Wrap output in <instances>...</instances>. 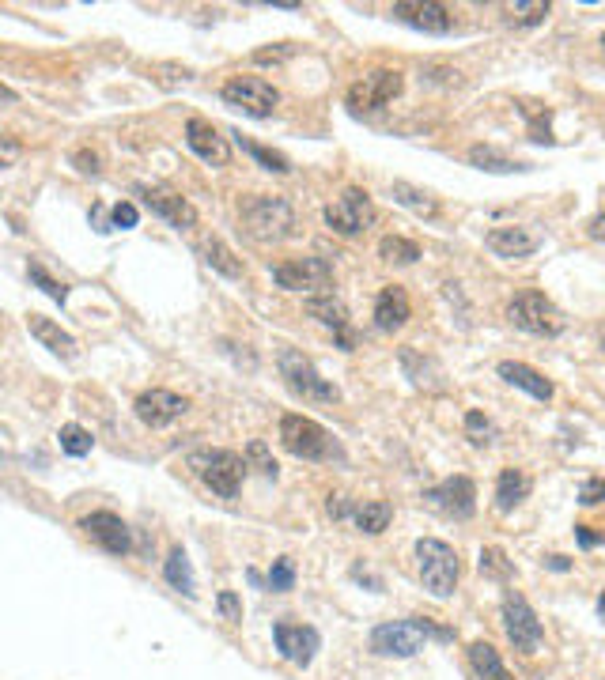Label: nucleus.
I'll use <instances>...</instances> for the list:
<instances>
[{
	"mask_svg": "<svg viewBox=\"0 0 605 680\" xmlns=\"http://www.w3.org/2000/svg\"><path fill=\"white\" fill-rule=\"evenodd\" d=\"M503 12H507V23L537 27V23H545V16L553 12V4H549V0H519V4H503Z\"/></svg>",
	"mask_w": 605,
	"mask_h": 680,
	"instance_id": "31",
	"label": "nucleus"
},
{
	"mask_svg": "<svg viewBox=\"0 0 605 680\" xmlns=\"http://www.w3.org/2000/svg\"><path fill=\"white\" fill-rule=\"evenodd\" d=\"M352 518H356V526H360L363 533L379 537L382 529L390 526V518H394V507H390V503H382V499H375V503H360V507L352 510Z\"/></svg>",
	"mask_w": 605,
	"mask_h": 680,
	"instance_id": "29",
	"label": "nucleus"
},
{
	"mask_svg": "<svg viewBox=\"0 0 605 680\" xmlns=\"http://www.w3.org/2000/svg\"><path fill=\"white\" fill-rule=\"evenodd\" d=\"M530 488L534 484H530V476L522 473V469H503L500 480H496V510H503V514L515 510L530 495Z\"/></svg>",
	"mask_w": 605,
	"mask_h": 680,
	"instance_id": "27",
	"label": "nucleus"
},
{
	"mask_svg": "<svg viewBox=\"0 0 605 680\" xmlns=\"http://www.w3.org/2000/svg\"><path fill=\"white\" fill-rule=\"evenodd\" d=\"M496 374H500L507 386H515V390L530 393L534 401H553L556 386L545 378V374L537 371V367H530V363H519V359H503L500 367H496Z\"/></svg>",
	"mask_w": 605,
	"mask_h": 680,
	"instance_id": "22",
	"label": "nucleus"
},
{
	"mask_svg": "<svg viewBox=\"0 0 605 680\" xmlns=\"http://www.w3.org/2000/svg\"><path fill=\"white\" fill-rule=\"evenodd\" d=\"M76 163H80L84 174H99V155L95 152H76Z\"/></svg>",
	"mask_w": 605,
	"mask_h": 680,
	"instance_id": "46",
	"label": "nucleus"
},
{
	"mask_svg": "<svg viewBox=\"0 0 605 680\" xmlns=\"http://www.w3.org/2000/svg\"><path fill=\"white\" fill-rule=\"evenodd\" d=\"M484 246L496 257H507V261H519V257H530L541 250V238L526 227H492L484 235Z\"/></svg>",
	"mask_w": 605,
	"mask_h": 680,
	"instance_id": "21",
	"label": "nucleus"
},
{
	"mask_svg": "<svg viewBox=\"0 0 605 680\" xmlns=\"http://www.w3.org/2000/svg\"><path fill=\"white\" fill-rule=\"evenodd\" d=\"M469 665H473L477 680H515L492 643H469Z\"/></svg>",
	"mask_w": 605,
	"mask_h": 680,
	"instance_id": "28",
	"label": "nucleus"
},
{
	"mask_svg": "<svg viewBox=\"0 0 605 680\" xmlns=\"http://www.w3.org/2000/svg\"><path fill=\"white\" fill-rule=\"evenodd\" d=\"M507 322L530 333V337H560L568 329V318L560 314V306L545 295V291L526 288L507 303Z\"/></svg>",
	"mask_w": 605,
	"mask_h": 680,
	"instance_id": "4",
	"label": "nucleus"
},
{
	"mask_svg": "<svg viewBox=\"0 0 605 680\" xmlns=\"http://www.w3.org/2000/svg\"><path fill=\"white\" fill-rule=\"evenodd\" d=\"M288 53H292V46H280V50H258L254 53V61L265 65V61H280V57H288Z\"/></svg>",
	"mask_w": 605,
	"mask_h": 680,
	"instance_id": "48",
	"label": "nucleus"
},
{
	"mask_svg": "<svg viewBox=\"0 0 605 680\" xmlns=\"http://www.w3.org/2000/svg\"><path fill=\"white\" fill-rule=\"evenodd\" d=\"M466 435L473 446H492V439H496V427H492V420L484 416V412H466Z\"/></svg>",
	"mask_w": 605,
	"mask_h": 680,
	"instance_id": "38",
	"label": "nucleus"
},
{
	"mask_svg": "<svg viewBox=\"0 0 605 680\" xmlns=\"http://www.w3.org/2000/svg\"><path fill=\"white\" fill-rule=\"evenodd\" d=\"M110 220H114V227H121V231H129V227H137V204L129 201H118L114 204V212H110Z\"/></svg>",
	"mask_w": 605,
	"mask_h": 680,
	"instance_id": "43",
	"label": "nucleus"
},
{
	"mask_svg": "<svg viewBox=\"0 0 605 680\" xmlns=\"http://www.w3.org/2000/svg\"><path fill=\"white\" fill-rule=\"evenodd\" d=\"M575 537H579V544H583V548H594V544H602V537H594V533H590V526H575Z\"/></svg>",
	"mask_w": 605,
	"mask_h": 680,
	"instance_id": "49",
	"label": "nucleus"
},
{
	"mask_svg": "<svg viewBox=\"0 0 605 680\" xmlns=\"http://www.w3.org/2000/svg\"><path fill=\"white\" fill-rule=\"evenodd\" d=\"M401 80L398 68H371V72H363L356 84L348 87V106L356 110V114H371V110H382L386 102H394L401 95Z\"/></svg>",
	"mask_w": 605,
	"mask_h": 680,
	"instance_id": "11",
	"label": "nucleus"
},
{
	"mask_svg": "<svg viewBox=\"0 0 605 680\" xmlns=\"http://www.w3.org/2000/svg\"><path fill=\"white\" fill-rule=\"evenodd\" d=\"M379 257L382 261H390V265H413L416 257H420V246H416L413 238L386 235L379 242Z\"/></svg>",
	"mask_w": 605,
	"mask_h": 680,
	"instance_id": "33",
	"label": "nucleus"
},
{
	"mask_svg": "<svg viewBox=\"0 0 605 680\" xmlns=\"http://www.w3.org/2000/svg\"><path fill=\"white\" fill-rule=\"evenodd\" d=\"M61 450L69 454V458H84V454H91V446H95V439H91V431L80 424H65L61 427Z\"/></svg>",
	"mask_w": 605,
	"mask_h": 680,
	"instance_id": "35",
	"label": "nucleus"
},
{
	"mask_svg": "<svg viewBox=\"0 0 605 680\" xmlns=\"http://www.w3.org/2000/svg\"><path fill=\"white\" fill-rule=\"evenodd\" d=\"M280 374H284V382H288V390L295 397H303V401H322V405H333V401H341V390L322 378V374L314 371V363L303 352H295V348H284L280 352Z\"/></svg>",
	"mask_w": 605,
	"mask_h": 680,
	"instance_id": "7",
	"label": "nucleus"
},
{
	"mask_svg": "<svg viewBox=\"0 0 605 680\" xmlns=\"http://www.w3.org/2000/svg\"><path fill=\"white\" fill-rule=\"evenodd\" d=\"M186 465H190L193 476L205 484L208 492L224 495V499H235V495H239L246 458L235 454V450H193Z\"/></svg>",
	"mask_w": 605,
	"mask_h": 680,
	"instance_id": "6",
	"label": "nucleus"
},
{
	"mask_svg": "<svg viewBox=\"0 0 605 680\" xmlns=\"http://www.w3.org/2000/svg\"><path fill=\"white\" fill-rule=\"evenodd\" d=\"M424 499L432 503V507H439L447 518H458V522H466V518H473L477 514V484L469 480V476H447L443 484H435V488H428L424 492Z\"/></svg>",
	"mask_w": 605,
	"mask_h": 680,
	"instance_id": "13",
	"label": "nucleus"
},
{
	"mask_svg": "<svg viewBox=\"0 0 605 680\" xmlns=\"http://www.w3.org/2000/svg\"><path fill=\"white\" fill-rule=\"evenodd\" d=\"M598 616H602V620H605V590H602V594H598Z\"/></svg>",
	"mask_w": 605,
	"mask_h": 680,
	"instance_id": "52",
	"label": "nucleus"
},
{
	"mask_svg": "<svg viewBox=\"0 0 605 680\" xmlns=\"http://www.w3.org/2000/svg\"><path fill=\"white\" fill-rule=\"evenodd\" d=\"M27 329H31V337H35L42 348H50V352H57V356H65V359L76 356V340H72L57 322H50V318L31 314V318H27Z\"/></svg>",
	"mask_w": 605,
	"mask_h": 680,
	"instance_id": "24",
	"label": "nucleus"
},
{
	"mask_svg": "<svg viewBox=\"0 0 605 680\" xmlns=\"http://www.w3.org/2000/svg\"><path fill=\"white\" fill-rule=\"evenodd\" d=\"M280 446L292 454V458L303 461H333L341 458V446L329 435L326 427L311 420V416H299V412H288L280 420Z\"/></svg>",
	"mask_w": 605,
	"mask_h": 680,
	"instance_id": "3",
	"label": "nucleus"
},
{
	"mask_svg": "<svg viewBox=\"0 0 605 680\" xmlns=\"http://www.w3.org/2000/svg\"><path fill=\"white\" fill-rule=\"evenodd\" d=\"M602 53H605V34H602Z\"/></svg>",
	"mask_w": 605,
	"mask_h": 680,
	"instance_id": "53",
	"label": "nucleus"
},
{
	"mask_svg": "<svg viewBox=\"0 0 605 680\" xmlns=\"http://www.w3.org/2000/svg\"><path fill=\"white\" fill-rule=\"evenodd\" d=\"M239 144H242V152L254 155V159H258L265 170H277V174H292V163H288V155L273 152V148H261V144H254V140H242V136H239Z\"/></svg>",
	"mask_w": 605,
	"mask_h": 680,
	"instance_id": "37",
	"label": "nucleus"
},
{
	"mask_svg": "<svg viewBox=\"0 0 605 680\" xmlns=\"http://www.w3.org/2000/svg\"><path fill=\"white\" fill-rule=\"evenodd\" d=\"M246 454H250V461H258V469H261L265 476H277V461L269 458L265 442H250V446H246Z\"/></svg>",
	"mask_w": 605,
	"mask_h": 680,
	"instance_id": "45",
	"label": "nucleus"
},
{
	"mask_svg": "<svg viewBox=\"0 0 605 680\" xmlns=\"http://www.w3.org/2000/svg\"><path fill=\"white\" fill-rule=\"evenodd\" d=\"M466 159L473 163L477 170H488V174H515V170H534L530 163H522V159H511L507 152H500L496 144H473L466 152Z\"/></svg>",
	"mask_w": 605,
	"mask_h": 680,
	"instance_id": "25",
	"label": "nucleus"
},
{
	"mask_svg": "<svg viewBox=\"0 0 605 680\" xmlns=\"http://www.w3.org/2000/svg\"><path fill=\"white\" fill-rule=\"evenodd\" d=\"M416 567H420L424 590L432 597H450L454 586H458V578H462L458 552H454L447 541H435V537L416 541Z\"/></svg>",
	"mask_w": 605,
	"mask_h": 680,
	"instance_id": "5",
	"label": "nucleus"
},
{
	"mask_svg": "<svg viewBox=\"0 0 605 680\" xmlns=\"http://www.w3.org/2000/svg\"><path fill=\"white\" fill-rule=\"evenodd\" d=\"M27 272H31V280H35L38 288H42L46 295H50L53 303H65V299H69V288H65L61 280H53V276H50L46 269H42V265H31Z\"/></svg>",
	"mask_w": 605,
	"mask_h": 680,
	"instance_id": "40",
	"label": "nucleus"
},
{
	"mask_svg": "<svg viewBox=\"0 0 605 680\" xmlns=\"http://www.w3.org/2000/svg\"><path fill=\"white\" fill-rule=\"evenodd\" d=\"M137 193L144 197V204L156 212V216H163V220L171 223V227H178V231H186V227H193L197 223V208H193L178 189L171 186H159V182H140Z\"/></svg>",
	"mask_w": 605,
	"mask_h": 680,
	"instance_id": "14",
	"label": "nucleus"
},
{
	"mask_svg": "<svg viewBox=\"0 0 605 680\" xmlns=\"http://www.w3.org/2000/svg\"><path fill=\"white\" fill-rule=\"evenodd\" d=\"M481 575L511 578V563H507V556H503L500 548H484L481 552Z\"/></svg>",
	"mask_w": 605,
	"mask_h": 680,
	"instance_id": "41",
	"label": "nucleus"
},
{
	"mask_svg": "<svg viewBox=\"0 0 605 680\" xmlns=\"http://www.w3.org/2000/svg\"><path fill=\"white\" fill-rule=\"evenodd\" d=\"M500 624H503V635L511 639V646H515V650H522V654H537V650H541L545 628H541L537 612L530 609V601H526L522 594H515V590L503 597Z\"/></svg>",
	"mask_w": 605,
	"mask_h": 680,
	"instance_id": "10",
	"label": "nucleus"
},
{
	"mask_svg": "<svg viewBox=\"0 0 605 680\" xmlns=\"http://www.w3.org/2000/svg\"><path fill=\"white\" fill-rule=\"evenodd\" d=\"M0 102H19V95L8 84H4V80H0Z\"/></svg>",
	"mask_w": 605,
	"mask_h": 680,
	"instance_id": "50",
	"label": "nucleus"
},
{
	"mask_svg": "<svg viewBox=\"0 0 605 680\" xmlns=\"http://www.w3.org/2000/svg\"><path fill=\"white\" fill-rule=\"evenodd\" d=\"M186 408H190V401H186V397H178V393H171V390H144L137 397L133 412H137V420L144 427L159 431V427L174 424L178 416H186Z\"/></svg>",
	"mask_w": 605,
	"mask_h": 680,
	"instance_id": "16",
	"label": "nucleus"
},
{
	"mask_svg": "<svg viewBox=\"0 0 605 680\" xmlns=\"http://www.w3.org/2000/svg\"><path fill=\"white\" fill-rule=\"evenodd\" d=\"M587 235L594 238V242H605V212H598V216L587 223Z\"/></svg>",
	"mask_w": 605,
	"mask_h": 680,
	"instance_id": "47",
	"label": "nucleus"
},
{
	"mask_svg": "<svg viewBox=\"0 0 605 680\" xmlns=\"http://www.w3.org/2000/svg\"><path fill=\"white\" fill-rule=\"evenodd\" d=\"M220 95L227 106H235L250 118H269L280 106V91L261 76H235V80H227Z\"/></svg>",
	"mask_w": 605,
	"mask_h": 680,
	"instance_id": "12",
	"label": "nucleus"
},
{
	"mask_svg": "<svg viewBox=\"0 0 605 680\" xmlns=\"http://www.w3.org/2000/svg\"><path fill=\"white\" fill-rule=\"evenodd\" d=\"M273 280L284 291H303V295H326L333 291V265L326 257H292L273 265Z\"/></svg>",
	"mask_w": 605,
	"mask_h": 680,
	"instance_id": "9",
	"label": "nucleus"
},
{
	"mask_svg": "<svg viewBox=\"0 0 605 680\" xmlns=\"http://www.w3.org/2000/svg\"><path fill=\"white\" fill-rule=\"evenodd\" d=\"M375 216H379V212H375V201H371V193L360 186H348L345 193L326 208L329 231L341 238L363 235V231L375 223Z\"/></svg>",
	"mask_w": 605,
	"mask_h": 680,
	"instance_id": "8",
	"label": "nucleus"
},
{
	"mask_svg": "<svg viewBox=\"0 0 605 680\" xmlns=\"http://www.w3.org/2000/svg\"><path fill=\"white\" fill-rule=\"evenodd\" d=\"M579 503H583V507H598V503H605V480L602 476L583 480V488H579Z\"/></svg>",
	"mask_w": 605,
	"mask_h": 680,
	"instance_id": "42",
	"label": "nucleus"
},
{
	"mask_svg": "<svg viewBox=\"0 0 605 680\" xmlns=\"http://www.w3.org/2000/svg\"><path fill=\"white\" fill-rule=\"evenodd\" d=\"M163 575H167V582H171L174 590H182L186 597H193L197 590H193V571H190V556L182 552V548H174L171 556H167V563H163Z\"/></svg>",
	"mask_w": 605,
	"mask_h": 680,
	"instance_id": "32",
	"label": "nucleus"
},
{
	"mask_svg": "<svg viewBox=\"0 0 605 680\" xmlns=\"http://www.w3.org/2000/svg\"><path fill=\"white\" fill-rule=\"evenodd\" d=\"M216 609H220V616H224V620H231V624H239V620H242V601L231 594V590H224V594L216 597Z\"/></svg>",
	"mask_w": 605,
	"mask_h": 680,
	"instance_id": "44",
	"label": "nucleus"
},
{
	"mask_svg": "<svg viewBox=\"0 0 605 680\" xmlns=\"http://www.w3.org/2000/svg\"><path fill=\"white\" fill-rule=\"evenodd\" d=\"M205 261L216 272H220V276H227V280H242V276H246L242 261L231 254V250H227L220 238H208V242H205Z\"/></svg>",
	"mask_w": 605,
	"mask_h": 680,
	"instance_id": "30",
	"label": "nucleus"
},
{
	"mask_svg": "<svg viewBox=\"0 0 605 680\" xmlns=\"http://www.w3.org/2000/svg\"><path fill=\"white\" fill-rule=\"evenodd\" d=\"M409 318H413V303H409L405 288H398V284L382 288L379 299H375V329L379 333H398V329L409 325Z\"/></svg>",
	"mask_w": 605,
	"mask_h": 680,
	"instance_id": "23",
	"label": "nucleus"
},
{
	"mask_svg": "<svg viewBox=\"0 0 605 680\" xmlns=\"http://www.w3.org/2000/svg\"><path fill=\"white\" fill-rule=\"evenodd\" d=\"M549 567H553V571H568L571 563L564 560V556H549Z\"/></svg>",
	"mask_w": 605,
	"mask_h": 680,
	"instance_id": "51",
	"label": "nucleus"
},
{
	"mask_svg": "<svg viewBox=\"0 0 605 680\" xmlns=\"http://www.w3.org/2000/svg\"><path fill=\"white\" fill-rule=\"evenodd\" d=\"M295 586V563L288 560V556H280L273 567H269V590L273 594H288Z\"/></svg>",
	"mask_w": 605,
	"mask_h": 680,
	"instance_id": "39",
	"label": "nucleus"
},
{
	"mask_svg": "<svg viewBox=\"0 0 605 680\" xmlns=\"http://www.w3.org/2000/svg\"><path fill=\"white\" fill-rule=\"evenodd\" d=\"M0 170H4V159H0Z\"/></svg>",
	"mask_w": 605,
	"mask_h": 680,
	"instance_id": "55",
	"label": "nucleus"
},
{
	"mask_svg": "<svg viewBox=\"0 0 605 680\" xmlns=\"http://www.w3.org/2000/svg\"><path fill=\"white\" fill-rule=\"evenodd\" d=\"M390 193H394V201H398L401 208H409V212L420 216V220H435V216H439V201H435L424 186H413V182H394Z\"/></svg>",
	"mask_w": 605,
	"mask_h": 680,
	"instance_id": "26",
	"label": "nucleus"
},
{
	"mask_svg": "<svg viewBox=\"0 0 605 680\" xmlns=\"http://www.w3.org/2000/svg\"><path fill=\"white\" fill-rule=\"evenodd\" d=\"M428 639L450 643L454 635L447 628H435L428 616H409V620H394V624H379L371 631V650L382 658H413L424 650Z\"/></svg>",
	"mask_w": 605,
	"mask_h": 680,
	"instance_id": "1",
	"label": "nucleus"
},
{
	"mask_svg": "<svg viewBox=\"0 0 605 680\" xmlns=\"http://www.w3.org/2000/svg\"><path fill=\"white\" fill-rule=\"evenodd\" d=\"M239 216L250 238L258 242H284L295 235V208L284 197H265V193L242 197Z\"/></svg>",
	"mask_w": 605,
	"mask_h": 680,
	"instance_id": "2",
	"label": "nucleus"
},
{
	"mask_svg": "<svg viewBox=\"0 0 605 680\" xmlns=\"http://www.w3.org/2000/svg\"><path fill=\"white\" fill-rule=\"evenodd\" d=\"M307 314H311L318 325L333 329V337H337V344H341L345 352L356 348V333H352V322H348V306L341 303L333 291H326V295H311V299H307Z\"/></svg>",
	"mask_w": 605,
	"mask_h": 680,
	"instance_id": "18",
	"label": "nucleus"
},
{
	"mask_svg": "<svg viewBox=\"0 0 605 680\" xmlns=\"http://www.w3.org/2000/svg\"><path fill=\"white\" fill-rule=\"evenodd\" d=\"M602 348H605V333H602Z\"/></svg>",
	"mask_w": 605,
	"mask_h": 680,
	"instance_id": "54",
	"label": "nucleus"
},
{
	"mask_svg": "<svg viewBox=\"0 0 605 680\" xmlns=\"http://www.w3.org/2000/svg\"><path fill=\"white\" fill-rule=\"evenodd\" d=\"M401 367H405V374L413 378V386L435 390L432 378H428V371H439V367H435V359H420V352H413V348H401Z\"/></svg>",
	"mask_w": 605,
	"mask_h": 680,
	"instance_id": "34",
	"label": "nucleus"
},
{
	"mask_svg": "<svg viewBox=\"0 0 605 680\" xmlns=\"http://www.w3.org/2000/svg\"><path fill=\"white\" fill-rule=\"evenodd\" d=\"M186 144H190L193 155H201V159L212 163V167H227V159H231V144H227V136L205 118L186 121Z\"/></svg>",
	"mask_w": 605,
	"mask_h": 680,
	"instance_id": "20",
	"label": "nucleus"
},
{
	"mask_svg": "<svg viewBox=\"0 0 605 680\" xmlns=\"http://www.w3.org/2000/svg\"><path fill=\"white\" fill-rule=\"evenodd\" d=\"M80 529H84L87 537L99 544V548H106L110 556H125V552L133 548V533H129V526L121 522L118 514H110V510H95V514H87L84 522H80Z\"/></svg>",
	"mask_w": 605,
	"mask_h": 680,
	"instance_id": "17",
	"label": "nucleus"
},
{
	"mask_svg": "<svg viewBox=\"0 0 605 680\" xmlns=\"http://www.w3.org/2000/svg\"><path fill=\"white\" fill-rule=\"evenodd\" d=\"M273 639H277V650L284 662L292 665H311L314 654H318V646H322V635L314 628H307V624H288V620H280V624H273Z\"/></svg>",
	"mask_w": 605,
	"mask_h": 680,
	"instance_id": "15",
	"label": "nucleus"
},
{
	"mask_svg": "<svg viewBox=\"0 0 605 680\" xmlns=\"http://www.w3.org/2000/svg\"><path fill=\"white\" fill-rule=\"evenodd\" d=\"M526 121H530V140L537 144H553V133H549V110L541 106V102H522L519 106Z\"/></svg>",
	"mask_w": 605,
	"mask_h": 680,
	"instance_id": "36",
	"label": "nucleus"
},
{
	"mask_svg": "<svg viewBox=\"0 0 605 680\" xmlns=\"http://www.w3.org/2000/svg\"><path fill=\"white\" fill-rule=\"evenodd\" d=\"M394 16L424 34H447L454 27L450 8L447 4H435V0H401V4H394Z\"/></svg>",
	"mask_w": 605,
	"mask_h": 680,
	"instance_id": "19",
	"label": "nucleus"
}]
</instances>
